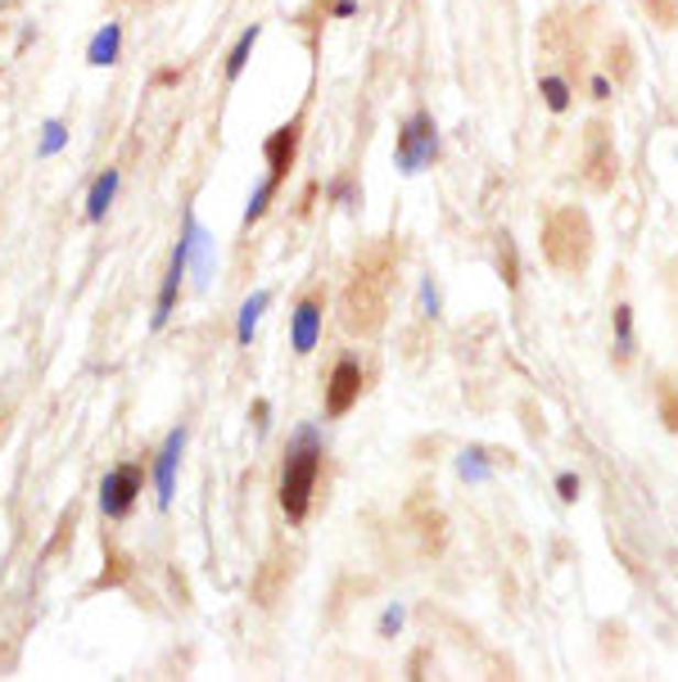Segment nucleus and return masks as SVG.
Segmentation results:
<instances>
[{
    "instance_id": "obj_3",
    "label": "nucleus",
    "mask_w": 678,
    "mask_h": 682,
    "mask_svg": "<svg viewBox=\"0 0 678 682\" xmlns=\"http://www.w3.org/2000/svg\"><path fill=\"white\" fill-rule=\"evenodd\" d=\"M321 439L313 425H304L294 435L289 452H285V471H281V510L289 516V525H304L308 520V506H313V488L321 475Z\"/></svg>"
},
{
    "instance_id": "obj_14",
    "label": "nucleus",
    "mask_w": 678,
    "mask_h": 682,
    "mask_svg": "<svg viewBox=\"0 0 678 682\" xmlns=\"http://www.w3.org/2000/svg\"><path fill=\"white\" fill-rule=\"evenodd\" d=\"M118 167H105V173L91 182V195H87V222H105V212H109V204H113V195H118Z\"/></svg>"
},
{
    "instance_id": "obj_4",
    "label": "nucleus",
    "mask_w": 678,
    "mask_h": 682,
    "mask_svg": "<svg viewBox=\"0 0 678 682\" xmlns=\"http://www.w3.org/2000/svg\"><path fill=\"white\" fill-rule=\"evenodd\" d=\"M579 177L588 190H615V182H620V150H615V132H611L606 118H592L583 127Z\"/></svg>"
},
{
    "instance_id": "obj_27",
    "label": "nucleus",
    "mask_w": 678,
    "mask_h": 682,
    "mask_svg": "<svg viewBox=\"0 0 678 682\" xmlns=\"http://www.w3.org/2000/svg\"><path fill=\"white\" fill-rule=\"evenodd\" d=\"M665 276H669V285H674V289H678V258H674V263H669V267H665Z\"/></svg>"
},
{
    "instance_id": "obj_11",
    "label": "nucleus",
    "mask_w": 678,
    "mask_h": 682,
    "mask_svg": "<svg viewBox=\"0 0 678 682\" xmlns=\"http://www.w3.org/2000/svg\"><path fill=\"white\" fill-rule=\"evenodd\" d=\"M182 276H186V240H177L173 249V263L163 272V285H158V298H154V317H150V330H163L167 317L177 308V294H182Z\"/></svg>"
},
{
    "instance_id": "obj_25",
    "label": "nucleus",
    "mask_w": 678,
    "mask_h": 682,
    "mask_svg": "<svg viewBox=\"0 0 678 682\" xmlns=\"http://www.w3.org/2000/svg\"><path fill=\"white\" fill-rule=\"evenodd\" d=\"M557 488H561V497H566V502H575V497H579V480H575V475H561V480H557Z\"/></svg>"
},
{
    "instance_id": "obj_26",
    "label": "nucleus",
    "mask_w": 678,
    "mask_h": 682,
    "mask_svg": "<svg viewBox=\"0 0 678 682\" xmlns=\"http://www.w3.org/2000/svg\"><path fill=\"white\" fill-rule=\"evenodd\" d=\"M335 19H349V14H358V0H335V10H330Z\"/></svg>"
},
{
    "instance_id": "obj_8",
    "label": "nucleus",
    "mask_w": 678,
    "mask_h": 682,
    "mask_svg": "<svg viewBox=\"0 0 678 682\" xmlns=\"http://www.w3.org/2000/svg\"><path fill=\"white\" fill-rule=\"evenodd\" d=\"M182 240H186V272H195V285L208 289V280H214V235L199 227L195 212H186Z\"/></svg>"
},
{
    "instance_id": "obj_20",
    "label": "nucleus",
    "mask_w": 678,
    "mask_h": 682,
    "mask_svg": "<svg viewBox=\"0 0 678 682\" xmlns=\"http://www.w3.org/2000/svg\"><path fill=\"white\" fill-rule=\"evenodd\" d=\"M606 68H611V77H615V81H628V77H633V51H628V41H624V36H615V41H611V51H606Z\"/></svg>"
},
{
    "instance_id": "obj_17",
    "label": "nucleus",
    "mask_w": 678,
    "mask_h": 682,
    "mask_svg": "<svg viewBox=\"0 0 678 682\" xmlns=\"http://www.w3.org/2000/svg\"><path fill=\"white\" fill-rule=\"evenodd\" d=\"M538 91H543V100H547V109H553V113H566L570 109V81L561 73H543L538 77Z\"/></svg>"
},
{
    "instance_id": "obj_9",
    "label": "nucleus",
    "mask_w": 678,
    "mask_h": 682,
    "mask_svg": "<svg viewBox=\"0 0 678 682\" xmlns=\"http://www.w3.org/2000/svg\"><path fill=\"white\" fill-rule=\"evenodd\" d=\"M299 141H304V122L294 118V122H285V127H276V132L263 141V158H267V177H276V182H285V173H289V163H294V154H299Z\"/></svg>"
},
{
    "instance_id": "obj_23",
    "label": "nucleus",
    "mask_w": 678,
    "mask_h": 682,
    "mask_svg": "<svg viewBox=\"0 0 678 682\" xmlns=\"http://www.w3.org/2000/svg\"><path fill=\"white\" fill-rule=\"evenodd\" d=\"M643 6H647L652 23H660V28H678V0H643Z\"/></svg>"
},
{
    "instance_id": "obj_22",
    "label": "nucleus",
    "mask_w": 678,
    "mask_h": 682,
    "mask_svg": "<svg viewBox=\"0 0 678 682\" xmlns=\"http://www.w3.org/2000/svg\"><path fill=\"white\" fill-rule=\"evenodd\" d=\"M497 272H502V280H506V285L516 289V280H521L516 272H521V267H516V244H512V235H506V240H502V249H497Z\"/></svg>"
},
{
    "instance_id": "obj_12",
    "label": "nucleus",
    "mask_w": 678,
    "mask_h": 682,
    "mask_svg": "<svg viewBox=\"0 0 678 682\" xmlns=\"http://www.w3.org/2000/svg\"><path fill=\"white\" fill-rule=\"evenodd\" d=\"M321 298H304L299 308H294V321H289V344H294V353H313L317 349V334H321Z\"/></svg>"
},
{
    "instance_id": "obj_1",
    "label": "nucleus",
    "mask_w": 678,
    "mask_h": 682,
    "mask_svg": "<svg viewBox=\"0 0 678 682\" xmlns=\"http://www.w3.org/2000/svg\"><path fill=\"white\" fill-rule=\"evenodd\" d=\"M538 244H543V258H547L553 272L583 276L588 263H592V249H598V235H592V218L579 204H561L543 218Z\"/></svg>"
},
{
    "instance_id": "obj_13",
    "label": "nucleus",
    "mask_w": 678,
    "mask_h": 682,
    "mask_svg": "<svg viewBox=\"0 0 678 682\" xmlns=\"http://www.w3.org/2000/svg\"><path fill=\"white\" fill-rule=\"evenodd\" d=\"M118 51H122V23H105L91 36V46H87V64L91 68H109V64H118Z\"/></svg>"
},
{
    "instance_id": "obj_7",
    "label": "nucleus",
    "mask_w": 678,
    "mask_h": 682,
    "mask_svg": "<svg viewBox=\"0 0 678 682\" xmlns=\"http://www.w3.org/2000/svg\"><path fill=\"white\" fill-rule=\"evenodd\" d=\"M358 398H362V366H358V358L345 353V358L335 362L330 380H326V416H330V420L349 416Z\"/></svg>"
},
{
    "instance_id": "obj_15",
    "label": "nucleus",
    "mask_w": 678,
    "mask_h": 682,
    "mask_svg": "<svg viewBox=\"0 0 678 682\" xmlns=\"http://www.w3.org/2000/svg\"><path fill=\"white\" fill-rule=\"evenodd\" d=\"M259 36H263L259 23H249V28L236 36V46H231V55H227V81H236V77L249 68V55H253V46H259Z\"/></svg>"
},
{
    "instance_id": "obj_5",
    "label": "nucleus",
    "mask_w": 678,
    "mask_h": 682,
    "mask_svg": "<svg viewBox=\"0 0 678 682\" xmlns=\"http://www.w3.org/2000/svg\"><path fill=\"white\" fill-rule=\"evenodd\" d=\"M439 154V136H435V118L426 109H416L407 122H403V132H398V167L403 173H420L430 158Z\"/></svg>"
},
{
    "instance_id": "obj_6",
    "label": "nucleus",
    "mask_w": 678,
    "mask_h": 682,
    "mask_svg": "<svg viewBox=\"0 0 678 682\" xmlns=\"http://www.w3.org/2000/svg\"><path fill=\"white\" fill-rule=\"evenodd\" d=\"M141 488H145V475H141V465H132V461L113 465V471H109V475L100 480V506H105V516H109V520H122L127 510L136 506Z\"/></svg>"
},
{
    "instance_id": "obj_2",
    "label": "nucleus",
    "mask_w": 678,
    "mask_h": 682,
    "mask_svg": "<svg viewBox=\"0 0 678 682\" xmlns=\"http://www.w3.org/2000/svg\"><path fill=\"white\" fill-rule=\"evenodd\" d=\"M390 280H394V258L390 249H375L367 258H358L349 298H345V326L371 334L380 321H385V304H390Z\"/></svg>"
},
{
    "instance_id": "obj_19",
    "label": "nucleus",
    "mask_w": 678,
    "mask_h": 682,
    "mask_svg": "<svg viewBox=\"0 0 678 682\" xmlns=\"http://www.w3.org/2000/svg\"><path fill=\"white\" fill-rule=\"evenodd\" d=\"M276 190H281V182H276V177H263V182H259V190L249 195V208H244V227H253V222L263 218L267 204L276 199Z\"/></svg>"
},
{
    "instance_id": "obj_21",
    "label": "nucleus",
    "mask_w": 678,
    "mask_h": 682,
    "mask_svg": "<svg viewBox=\"0 0 678 682\" xmlns=\"http://www.w3.org/2000/svg\"><path fill=\"white\" fill-rule=\"evenodd\" d=\"M41 132H46V136H41V150H36L41 158H51V154H59V150H64V141H68V127H64L59 118H51L46 127H41Z\"/></svg>"
},
{
    "instance_id": "obj_18",
    "label": "nucleus",
    "mask_w": 678,
    "mask_h": 682,
    "mask_svg": "<svg viewBox=\"0 0 678 682\" xmlns=\"http://www.w3.org/2000/svg\"><path fill=\"white\" fill-rule=\"evenodd\" d=\"M656 407H660V420H665V430L678 435V385L669 375H660V385H656Z\"/></svg>"
},
{
    "instance_id": "obj_16",
    "label": "nucleus",
    "mask_w": 678,
    "mask_h": 682,
    "mask_svg": "<svg viewBox=\"0 0 678 682\" xmlns=\"http://www.w3.org/2000/svg\"><path fill=\"white\" fill-rule=\"evenodd\" d=\"M267 304H272V294H267V289H259V294H249V298H244L240 326H236V339H240V344H249V339H253V326H259V317L267 312Z\"/></svg>"
},
{
    "instance_id": "obj_10",
    "label": "nucleus",
    "mask_w": 678,
    "mask_h": 682,
    "mask_svg": "<svg viewBox=\"0 0 678 682\" xmlns=\"http://www.w3.org/2000/svg\"><path fill=\"white\" fill-rule=\"evenodd\" d=\"M182 452H186V430H182V425H177V430L163 439V448H158V461H154V488H158V506H173Z\"/></svg>"
},
{
    "instance_id": "obj_24",
    "label": "nucleus",
    "mask_w": 678,
    "mask_h": 682,
    "mask_svg": "<svg viewBox=\"0 0 678 682\" xmlns=\"http://www.w3.org/2000/svg\"><path fill=\"white\" fill-rule=\"evenodd\" d=\"M267 411H272V407H267L263 398L249 407V420H253V430H259V435H267Z\"/></svg>"
}]
</instances>
